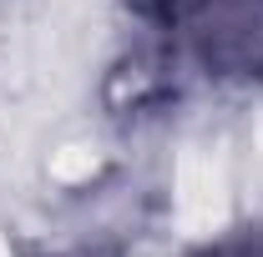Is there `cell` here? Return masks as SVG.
Masks as SVG:
<instances>
[{
  "label": "cell",
  "instance_id": "cell-1",
  "mask_svg": "<svg viewBox=\"0 0 263 257\" xmlns=\"http://www.w3.org/2000/svg\"><path fill=\"white\" fill-rule=\"evenodd\" d=\"M218 86H263V0H122Z\"/></svg>",
  "mask_w": 263,
  "mask_h": 257
},
{
  "label": "cell",
  "instance_id": "cell-2",
  "mask_svg": "<svg viewBox=\"0 0 263 257\" xmlns=\"http://www.w3.org/2000/svg\"><path fill=\"white\" fill-rule=\"evenodd\" d=\"M182 257H263V232L258 227H233V232H218V237L187 247Z\"/></svg>",
  "mask_w": 263,
  "mask_h": 257
},
{
  "label": "cell",
  "instance_id": "cell-3",
  "mask_svg": "<svg viewBox=\"0 0 263 257\" xmlns=\"http://www.w3.org/2000/svg\"><path fill=\"white\" fill-rule=\"evenodd\" d=\"M31 257H76V252H31Z\"/></svg>",
  "mask_w": 263,
  "mask_h": 257
}]
</instances>
